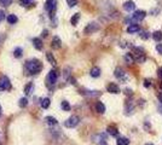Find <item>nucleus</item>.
<instances>
[{"mask_svg":"<svg viewBox=\"0 0 162 145\" xmlns=\"http://www.w3.org/2000/svg\"><path fill=\"white\" fill-rule=\"evenodd\" d=\"M26 68L30 74H38L42 69V64L38 59H30L26 63Z\"/></svg>","mask_w":162,"mask_h":145,"instance_id":"obj_1","label":"nucleus"},{"mask_svg":"<svg viewBox=\"0 0 162 145\" xmlns=\"http://www.w3.org/2000/svg\"><path fill=\"white\" fill-rule=\"evenodd\" d=\"M79 122H80V118H79V116H76V115H73V116H70L69 118H67V120H66L64 126H66V127H68V128H74L75 126H78V125H79Z\"/></svg>","mask_w":162,"mask_h":145,"instance_id":"obj_2","label":"nucleus"},{"mask_svg":"<svg viewBox=\"0 0 162 145\" xmlns=\"http://www.w3.org/2000/svg\"><path fill=\"white\" fill-rule=\"evenodd\" d=\"M10 88H11V82L9 80V77L1 76V77H0V89H1V91H7Z\"/></svg>","mask_w":162,"mask_h":145,"instance_id":"obj_3","label":"nucleus"},{"mask_svg":"<svg viewBox=\"0 0 162 145\" xmlns=\"http://www.w3.org/2000/svg\"><path fill=\"white\" fill-rule=\"evenodd\" d=\"M145 16H146V12L144 10H137V11H134V14L132 15V18H133V21L140 22V21H143L145 18Z\"/></svg>","mask_w":162,"mask_h":145,"instance_id":"obj_4","label":"nucleus"},{"mask_svg":"<svg viewBox=\"0 0 162 145\" xmlns=\"http://www.w3.org/2000/svg\"><path fill=\"white\" fill-rule=\"evenodd\" d=\"M99 29V24L97 23H90V24H87V27L85 28V34H92L94 32H97Z\"/></svg>","mask_w":162,"mask_h":145,"instance_id":"obj_5","label":"nucleus"},{"mask_svg":"<svg viewBox=\"0 0 162 145\" xmlns=\"http://www.w3.org/2000/svg\"><path fill=\"white\" fill-rule=\"evenodd\" d=\"M114 75L115 77L120 79V80H127V77H126V73H125V70L121 68V67H117L114 71Z\"/></svg>","mask_w":162,"mask_h":145,"instance_id":"obj_6","label":"nucleus"},{"mask_svg":"<svg viewBox=\"0 0 162 145\" xmlns=\"http://www.w3.org/2000/svg\"><path fill=\"white\" fill-rule=\"evenodd\" d=\"M47 81H48V85H55L57 82V71L56 70H51L48 73Z\"/></svg>","mask_w":162,"mask_h":145,"instance_id":"obj_7","label":"nucleus"},{"mask_svg":"<svg viewBox=\"0 0 162 145\" xmlns=\"http://www.w3.org/2000/svg\"><path fill=\"white\" fill-rule=\"evenodd\" d=\"M107 89H108V92L109 93H114V95H117V93H120V87L116 85V84H109L108 85V87H107Z\"/></svg>","mask_w":162,"mask_h":145,"instance_id":"obj_8","label":"nucleus"},{"mask_svg":"<svg viewBox=\"0 0 162 145\" xmlns=\"http://www.w3.org/2000/svg\"><path fill=\"white\" fill-rule=\"evenodd\" d=\"M60 46H62L60 39H59L58 36H55V38L52 39V41H51V47H52L53 50H58V48H60Z\"/></svg>","mask_w":162,"mask_h":145,"instance_id":"obj_9","label":"nucleus"},{"mask_svg":"<svg viewBox=\"0 0 162 145\" xmlns=\"http://www.w3.org/2000/svg\"><path fill=\"white\" fill-rule=\"evenodd\" d=\"M123 9L126 10L127 12H132L135 9V4L132 1V0H128V1H126L123 4Z\"/></svg>","mask_w":162,"mask_h":145,"instance_id":"obj_10","label":"nucleus"},{"mask_svg":"<svg viewBox=\"0 0 162 145\" xmlns=\"http://www.w3.org/2000/svg\"><path fill=\"white\" fill-rule=\"evenodd\" d=\"M45 9L51 12H52V10H56V0H47L45 3Z\"/></svg>","mask_w":162,"mask_h":145,"instance_id":"obj_11","label":"nucleus"},{"mask_svg":"<svg viewBox=\"0 0 162 145\" xmlns=\"http://www.w3.org/2000/svg\"><path fill=\"white\" fill-rule=\"evenodd\" d=\"M139 30H140V28H139L138 24H130L128 28H127V33L128 34H134V33L139 32Z\"/></svg>","mask_w":162,"mask_h":145,"instance_id":"obj_12","label":"nucleus"},{"mask_svg":"<svg viewBox=\"0 0 162 145\" xmlns=\"http://www.w3.org/2000/svg\"><path fill=\"white\" fill-rule=\"evenodd\" d=\"M33 45L36 50H42V41H41V39L39 38H34L33 39Z\"/></svg>","mask_w":162,"mask_h":145,"instance_id":"obj_13","label":"nucleus"},{"mask_svg":"<svg viewBox=\"0 0 162 145\" xmlns=\"http://www.w3.org/2000/svg\"><path fill=\"white\" fill-rule=\"evenodd\" d=\"M96 110H97V113H99V114H104V113H105V105H104L102 102H98V103L96 104Z\"/></svg>","mask_w":162,"mask_h":145,"instance_id":"obj_14","label":"nucleus"},{"mask_svg":"<svg viewBox=\"0 0 162 145\" xmlns=\"http://www.w3.org/2000/svg\"><path fill=\"white\" fill-rule=\"evenodd\" d=\"M107 131H108V133H109L110 136H113V137H117V136H119V131H117V128L114 127V126H109Z\"/></svg>","mask_w":162,"mask_h":145,"instance_id":"obj_15","label":"nucleus"},{"mask_svg":"<svg viewBox=\"0 0 162 145\" xmlns=\"http://www.w3.org/2000/svg\"><path fill=\"white\" fill-rule=\"evenodd\" d=\"M153 39L157 43H161L162 41V32L157 30V32H154L153 33Z\"/></svg>","mask_w":162,"mask_h":145,"instance_id":"obj_16","label":"nucleus"},{"mask_svg":"<svg viewBox=\"0 0 162 145\" xmlns=\"http://www.w3.org/2000/svg\"><path fill=\"white\" fill-rule=\"evenodd\" d=\"M90 74H91L92 77H98V76H101V69H99L98 67H93V68L91 69Z\"/></svg>","mask_w":162,"mask_h":145,"instance_id":"obj_17","label":"nucleus"},{"mask_svg":"<svg viewBox=\"0 0 162 145\" xmlns=\"http://www.w3.org/2000/svg\"><path fill=\"white\" fill-rule=\"evenodd\" d=\"M105 134H98V136H94L93 137V140L96 141V143H99V144H102V143H104L105 141Z\"/></svg>","mask_w":162,"mask_h":145,"instance_id":"obj_18","label":"nucleus"},{"mask_svg":"<svg viewBox=\"0 0 162 145\" xmlns=\"http://www.w3.org/2000/svg\"><path fill=\"white\" fill-rule=\"evenodd\" d=\"M116 144H117V145H128V144H130V140H128L127 138H125V137H121V138L117 139Z\"/></svg>","mask_w":162,"mask_h":145,"instance_id":"obj_19","label":"nucleus"},{"mask_svg":"<svg viewBox=\"0 0 162 145\" xmlns=\"http://www.w3.org/2000/svg\"><path fill=\"white\" fill-rule=\"evenodd\" d=\"M125 61H126L127 64H133L134 57L132 56V53H126V55H125Z\"/></svg>","mask_w":162,"mask_h":145,"instance_id":"obj_20","label":"nucleus"},{"mask_svg":"<svg viewBox=\"0 0 162 145\" xmlns=\"http://www.w3.org/2000/svg\"><path fill=\"white\" fill-rule=\"evenodd\" d=\"M46 58H47V61L50 62V63H51L52 65H56V59H55V57L52 56V53H51V52H47V53H46Z\"/></svg>","mask_w":162,"mask_h":145,"instance_id":"obj_21","label":"nucleus"},{"mask_svg":"<svg viewBox=\"0 0 162 145\" xmlns=\"http://www.w3.org/2000/svg\"><path fill=\"white\" fill-rule=\"evenodd\" d=\"M33 88H34V85H33V82L28 84L26 87H24V93H26L27 96H28V95H30V93H32V91H33Z\"/></svg>","mask_w":162,"mask_h":145,"instance_id":"obj_22","label":"nucleus"},{"mask_svg":"<svg viewBox=\"0 0 162 145\" xmlns=\"http://www.w3.org/2000/svg\"><path fill=\"white\" fill-rule=\"evenodd\" d=\"M79 19H80V14H75L71 18H70V23L73 24V25H76L78 24V22H79Z\"/></svg>","mask_w":162,"mask_h":145,"instance_id":"obj_23","label":"nucleus"},{"mask_svg":"<svg viewBox=\"0 0 162 145\" xmlns=\"http://www.w3.org/2000/svg\"><path fill=\"white\" fill-rule=\"evenodd\" d=\"M45 120H46V122H47L48 125H52V126L57 125V120H56L55 117H52V116H47V117L45 118Z\"/></svg>","mask_w":162,"mask_h":145,"instance_id":"obj_24","label":"nucleus"},{"mask_svg":"<svg viewBox=\"0 0 162 145\" xmlns=\"http://www.w3.org/2000/svg\"><path fill=\"white\" fill-rule=\"evenodd\" d=\"M17 21H18V18H17L16 15H10V16L7 17V22H9L10 24H15V23H17Z\"/></svg>","mask_w":162,"mask_h":145,"instance_id":"obj_25","label":"nucleus"},{"mask_svg":"<svg viewBox=\"0 0 162 145\" xmlns=\"http://www.w3.org/2000/svg\"><path fill=\"white\" fill-rule=\"evenodd\" d=\"M60 107H62V109H63L64 111H69L70 110V104L67 102V100H63L60 103Z\"/></svg>","mask_w":162,"mask_h":145,"instance_id":"obj_26","label":"nucleus"},{"mask_svg":"<svg viewBox=\"0 0 162 145\" xmlns=\"http://www.w3.org/2000/svg\"><path fill=\"white\" fill-rule=\"evenodd\" d=\"M50 98H44V99H41V107L44 108V109H47L48 107H50Z\"/></svg>","mask_w":162,"mask_h":145,"instance_id":"obj_27","label":"nucleus"},{"mask_svg":"<svg viewBox=\"0 0 162 145\" xmlns=\"http://www.w3.org/2000/svg\"><path fill=\"white\" fill-rule=\"evenodd\" d=\"M18 105L21 108H26L27 105H28V99L27 98H21L19 102H18Z\"/></svg>","mask_w":162,"mask_h":145,"instance_id":"obj_28","label":"nucleus"},{"mask_svg":"<svg viewBox=\"0 0 162 145\" xmlns=\"http://www.w3.org/2000/svg\"><path fill=\"white\" fill-rule=\"evenodd\" d=\"M22 53H23V50H22L21 47L15 48V51H14V56H15L16 58H19V57L22 56Z\"/></svg>","mask_w":162,"mask_h":145,"instance_id":"obj_29","label":"nucleus"},{"mask_svg":"<svg viewBox=\"0 0 162 145\" xmlns=\"http://www.w3.org/2000/svg\"><path fill=\"white\" fill-rule=\"evenodd\" d=\"M140 38L143 39V40H146V39L150 38V33L146 32V30H142L140 32Z\"/></svg>","mask_w":162,"mask_h":145,"instance_id":"obj_30","label":"nucleus"},{"mask_svg":"<svg viewBox=\"0 0 162 145\" xmlns=\"http://www.w3.org/2000/svg\"><path fill=\"white\" fill-rule=\"evenodd\" d=\"M12 4V0H0V5L6 7V6H10Z\"/></svg>","mask_w":162,"mask_h":145,"instance_id":"obj_31","label":"nucleus"},{"mask_svg":"<svg viewBox=\"0 0 162 145\" xmlns=\"http://www.w3.org/2000/svg\"><path fill=\"white\" fill-rule=\"evenodd\" d=\"M67 3L70 7H74V6L78 5V0H67Z\"/></svg>","mask_w":162,"mask_h":145,"instance_id":"obj_32","label":"nucleus"},{"mask_svg":"<svg viewBox=\"0 0 162 145\" xmlns=\"http://www.w3.org/2000/svg\"><path fill=\"white\" fill-rule=\"evenodd\" d=\"M144 86L145 87H150V86H153V81H150L149 79H145V81H144Z\"/></svg>","mask_w":162,"mask_h":145,"instance_id":"obj_33","label":"nucleus"},{"mask_svg":"<svg viewBox=\"0 0 162 145\" xmlns=\"http://www.w3.org/2000/svg\"><path fill=\"white\" fill-rule=\"evenodd\" d=\"M156 51L158 52L160 55H162V44H157V46H156Z\"/></svg>","mask_w":162,"mask_h":145,"instance_id":"obj_34","label":"nucleus"},{"mask_svg":"<svg viewBox=\"0 0 162 145\" xmlns=\"http://www.w3.org/2000/svg\"><path fill=\"white\" fill-rule=\"evenodd\" d=\"M145 61V56L143 55V56H139L138 58H137V62H138V63H143Z\"/></svg>","mask_w":162,"mask_h":145,"instance_id":"obj_35","label":"nucleus"},{"mask_svg":"<svg viewBox=\"0 0 162 145\" xmlns=\"http://www.w3.org/2000/svg\"><path fill=\"white\" fill-rule=\"evenodd\" d=\"M125 93H126L127 96H132L133 95V91L131 88H126V89H125Z\"/></svg>","mask_w":162,"mask_h":145,"instance_id":"obj_36","label":"nucleus"},{"mask_svg":"<svg viewBox=\"0 0 162 145\" xmlns=\"http://www.w3.org/2000/svg\"><path fill=\"white\" fill-rule=\"evenodd\" d=\"M68 81H69V84H71V85H76V80H75L74 77H69Z\"/></svg>","mask_w":162,"mask_h":145,"instance_id":"obj_37","label":"nucleus"},{"mask_svg":"<svg viewBox=\"0 0 162 145\" xmlns=\"http://www.w3.org/2000/svg\"><path fill=\"white\" fill-rule=\"evenodd\" d=\"M32 0H21V5H28L30 4Z\"/></svg>","mask_w":162,"mask_h":145,"instance_id":"obj_38","label":"nucleus"},{"mask_svg":"<svg viewBox=\"0 0 162 145\" xmlns=\"http://www.w3.org/2000/svg\"><path fill=\"white\" fill-rule=\"evenodd\" d=\"M4 17H5V14H4V11H3V10H0V22H1V21L4 19Z\"/></svg>","mask_w":162,"mask_h":145,"instance_id":"obj_39","label":"nucleus"},{"mask_svg":"<svg viewBox=\"0 0 162 145\" xmlns=\"http://www.w3.org/2000/svg\"><path fill=\"white\" fill-rule=\"evenodd\" d=\"M157 74H158V76L162 79V67H161V68H158V70H157Z\"/></svg>","mask_w":162,"mask_h":145,"instance_id":"obj_40","label":"nucleus"},{"mask_svg":"<svg viewBox=\"0 0 162 145\" xmlns=\"http://www.w3.org/2000/svg\"><path fill=\"white\" fill-rule=\"evenodd\" d=\"M157 97H158V100H160V103L162 104V93H158V96H157Z\"/></svg>","mask_w":162,"mask_h":145,"instance_id":"obj_41","label":"nucleus"},{"mask_svg":"<svg viewBox=\"0 0 162 145\" xmlns=\"http://www.w3.org/2000/svg\"><path fill=\"white\" fill-rule=\"evenodd\" d=\"M42 36H44V38L47 36V30H44V32H42Z\"/></svg>","mask_w":162,"mask_h":145,"instance_id":"obj_42","label":"nucleus"},{"mask_svg":"<svg viewBox=\"0 0 162 145\" xmlns=\"http://www.w3.org/2000/svg\"><path fill=\"white\" fill-rule=\"evenodd\" d=\"M158 110H160V113L162 114V104L160 103V105H158Z\"/></svg>","mask_w":162,"mask_h":145,"instance_id":"obj_43","label":"nucleus"},{"mask_svg":"<svg viewBox=\"0 0 162 145\" xmlns=\"http://www.w3.org/2000/svg\"><path fill=\"white\" fill-rule=\"evenodd\" d=\"M101 145H108V144H107V143H105V141H104V143H102V144H101Z\"/></svg>","mask_w":162,"mask_h":145,"instance_id":"obj_44","label":"nucleus"},{"mask_svg":"<svg viewBox=\"0 0 162 145\" xmlns=\"http://www.w3.org/2000/svg\"><path fill=\"white\" fill-rule=\"evenodd\" d=\"M145 145H154V144H151V143H148V144H145Z\"/></svg>","mask_w":162,"mask_h":145,"instance_id":"obj_45","label":"nucleus"},{"mask_svg":"<svg viewBox=\"0 0 162 145\" xmlns=\"http://www.w3.org/2000/svg\"><path fill=\"white\" fill-rule=\"evenodd\" d=\"M160 88H161V89H162V82H161V84H160Z\"/></svg>","mask_w":162,"mask_h":145,"instance_id":"obj_46","label":"nucleus"},{"mask_svg":"<svg viewBox=\"0 0 162 145\" xmlns=\"http://www.w3.org/2000/svg\"><path fill=\"white\" fill-rule=\"evenodd\" d=\"M0 115H1V107H0Z\"/></svg>","mask_w":162,"mask_h":145,"instance_id":"obj_47","label":"nucleus"}]
</instances>
